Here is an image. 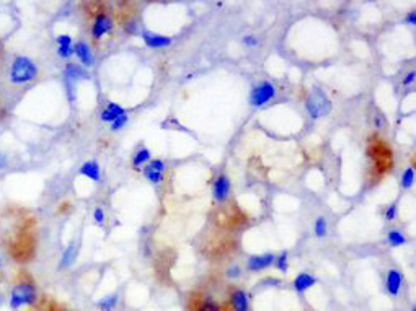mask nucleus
Returning <instances> with one entry per match:
<instances>
[{
	"mask_svg": "<svg viewBox=\"0 0 416 311\" xmlns=\"http://www.w3.org/2000/svg\"><path fill=\"white\" fill-rule=\"evenodd\" d=\"M367 157L372 162V171L371 175L374 178H382L387 175L390 168L393 167V153L390 147L377 135H372L367 145Z\"/></svg>",
	"mask_w": 416,
	"mask_h": 311,
	"instance_id": "obj_1",
	"label": "nucleus"
},
{
	"mask_svg": "<svg viewBox=\"0 0 416 311\" xmlns=\"http://www.w3.org/2000/svg\"><path fill=\"white\" fill-rule=\"evenodd\" d=\"M39 300L38 295V288L34 280L30 277L28 274L22 275L17 283L13 285L12 292H10V298H9V305L10 309L18 311L23 306H34Z\"/></svg>",
	"mask_w": 416,
	"mask_h": 311,
	"instance_id": "obj_2",
	"label": "nucleus"
},
{
	"mask_svg": "<svg viewBox=\"0 0 416 311\" xmlns=\"http://www.w3.org/2000/svg\"><path fill=\"white\" fill-rule=\"evenodd\" d=\"M10 82L13 85H25L30 84L38 77V65L33 59L26 56H18L13 59L10 65Z\"/></svg>",
	"mask_w": 416,
	"mask_h": 311,
	"instance_id": "obj_3",
	"label": "nucleus"
},
{
	"mask_svg": "<svg viewBox=\"0 0 416 311\" xmlns=\"http://www.w3.org/2000/svg\"><path fill=\"white\" fill-rule=\"evenodd\" d=\"M305 106H307V111L309 114L317 119V117L320 116H325L330 113L331 109V103L330 100L325 96L320 90H314L307 98H305Z\"/></svg>",
	"mask_w": 416,
	"mask_h": 311,
	"instance_id": "obj_4",
	"label": "nucleus"
},
{
	"mask_svg": "<svg viewBox=\"0 0 416 311\" xmlns=\"http://www.w3.org/2000/svg\"><path fill=\"white\" fill-rule=\"evenodd\" d=\"M113 26H114L113 18H111V15L105 9L96 10L93 15V22H92V38L95 41H100L105 34L111 33Z\"/></svg>",
	"mask_w": 416,
	"mask_h": 311,
	"instance_id": "obj_5",
	"label": "nucleus"
},
{
	"mask_svg": "<svg viewBox=\"0 0 416 311\" xmlns=\"http://www.w3.org/2000/svg\"><path fill=\"white\" fill-rule=\"evenodd\" d=\"M276 95V88L269 82H261L260 85H256L250 96V103L253 106H263L266 105L268 101H271Z\"/></svg>",
	"mask_w": 416,
	"mask_h": 311,
	"instance_id": "obj_6",
	"label": "nucleus"
},
{
	"mask_svg": "<svg viewBox=\"0 0 416 311\" xmlns=\"http://www.w3.org/2000/svg\"><path fill=\"white\" fill-rule=\"evenodd\" d=\"M225 309H228V311H250L248 295L244 288L232 287L228 290V301H227Z\"/></svg>",
	"mask_w": 416,
	"mask_h": 311,
	"instance_id": "obj_7",
	"label": "nucleus"
},
{
	"mask_svg": "<svg viewBox=\"0 0 416 311\" xmlns=\"http://www.w3.org/2000/svg\"><path fill=\"white\" fill-rule=\"evenodd\" d=\"M190 309L191 311H227L225 306L219 305L212 296H203L201 293H194L191 296Z\"/></svg>",
	"mask_w": 416,
	"mask_h": 311,
	"instance_id": "obj_8",
	"label": "nucleus"
},
{
	"mask_svg": "<svg viewBox=\"0 0 416 311\" xmlns=\"http://www.w3.org/2000/svg\"><path fill=\"white\" fill-rule=\"evenodd\" d=\"M228 192H230V181H228V178L225 175L217 176V179L214 181V199H216L217 202L224 204L228 197Z\"/></svg>",
	"mask_w": 416,
	"mask_h": 311,
	"instance_id": "obj_9",
	"label": "nucleus"
},
{
	"mask_svg": "<svg viewBox=\"0 0 416 311\" xmlns=\"http://www.w3.org/2000/svg\"><path fill=\"white\" fill-rule=\"evenodd\" d=\"M74 54L79 57V60H80L82 65H85V67L93 65L95 57H93L92 49H90V46H88L87 43H83V41H80V43L75 44V46H74Z\"/></svg>",
	"mask_w": 416,
	"mask_h": 311,
	"instance_id": "obj_10",
	"label": "nucleus"
},
{
	"mask_svg": "<svg viewBox=\"0 0 416 311\" xmlns=\"http://www.w3.org/2000/svg\"><path fill=\"white\" fill-rule=\"evenodd\" d=\"M274 256L273 254H260V256H252V258L248 259V269L250 271H263V269L269 267L274 262Z\"/></svg>",
	"mask_w": 416,
	"mask_h": 311,
	"instance_id": "obj_11",
	"label": "nucleus"
},
{
	"mask_svg": "<svg viewBox=\"0 0 416 311\" xmlns=\"http://www.w3.org/2000/svg\"><path fill=\"white\" fill-rule=\"evenodd\" d=\"M401 280H403V279H401L400 271H397V269H390V271H388V274H387V283H385L388 295L397 296L400 293Z\"/></svg>",
	"mask_w": 416,
	"mask_h": 311,
	"instance_id": "obj_12",
	"label": "nucleus"
},
{
	"mask_svg": "<svg viewBox=\"0 0 416 311\" xmlns=\"http://www.w3.org/2000/svg\"><path fill=\"white\" fill-rule=\"evenodd\" d=\"M142 39L145 44L149 47H154V49H157V47H166L171 44V38L162 36V34H155V33H144Z\"/></svg>",
	"mask_w": 416,
	"mask_h": 311,
	"instance_id": "obj_13",
	"label": "nucleus"
},
{
	"mask_svg": "<svg viewBox=\"0 0 416 311\" xmlns=\"http://www.w3.org/2000/svg\"><path fill=\"white\" fill-rule=\"evenodd\" d=\"M315 283H317V279L314 277V275H310L307 272H302L295 277L294 288H295L297 293H304V292H307L310 287H314Z\"/></svg>",
	"mask_w": 416,
	"mask_h": 311,
	"instance_id": "obj_14",
	"label": "nucleus"
},
{
	"mask_svg": "<svg viewBox=\"0 0 416 311\" xmlns=\"http://www.w3.org/2000/svg\"><path fill=\"white\" fill-rule=\"evenodd\" d=\"M123 114H126V111H124L123 106L116 105V103H109V105L101 111L100 117H101L103 122H109V124H111V122L116 121L117 117L123 116Z\"/></svg>",
	"mask_w": 416,
	"mask_h": 311,
	"instance_id": "obj_15",
	"label": "nucleus"
},
{
	"mask_svg": "<svg viewBox=\"0 0 416 311\" xmlns=\"http://www.w3.org/2000/svg\"><path fill=\"white\" fill-rule=\"evenodd\" d=\"M80 175L87 176L88 179H92V181H100V165L95 160L85 162L80 168Z\"/></svg>",
	"mask_w": 416,
	"mask_h": 311,
	"instance_id": "obj_16",
	"label": "nucleus"
},
{
	"mask_svg": "<svg viewBox=\"0 0 416 311\" xmlns=\"http://www.w3.org/2000/svg\"><path fill=\"white\" fill-rule=\"evenodd\" d=\"M96 306L100 308V311H113L117 306V295L113 293V295L103 296V298L96 303Z\"/></svg>",
	"mask_w": 416,
	"mask_h": 311,
	"instance_id": "obj_17",
	"label": "nucleus"
},
{
	"mask_svg": "<svg viewBox=\"0 0 416 311\" xmlns=\"http://www.w3.org/2000/svg\"><path fill=\"white\" fill-rule=\"evenodd\" d=\"M150 160V151H149V148H141V150H137V153L134 155V158H133V167L136 168V170H139L141 167H144L145 165V162H149Z\"/></svg>",
	"mask_w": 416,
	"mask_h": 311,
	"instance_id": "obj_18",
	"label": "nucleus"
},
{
	"mask_svg": "<svg viewBox=\"0 0 416 311\" xmlns=\"http://www.w3.org/2000/svg\"><path fill=\"white\" fill-rule=\"evenodd\" d=\"M75 253H77V246L75 245H69L67 250L62 254V259H61V269H67L69 266L74 262V258H75Z\"/></svg>",
	"mask_w": 416,
	"mask_h": 311,
	"instance_id": "obj_19",
	"label": "nucleus"
},
{
	"mask_svg": "<svg viewBox=\"0 0 416 311\" xmlns=\"http://www.w3.org/2000/svg\"><path fill=\"white\" fill-rule=\"evenodd\" d=\"M387 240H388V243H390L392 246H401V245L406 243V238L398 230H390V231H388Z\"/></svg>",
	"mask_w": 416,
	"mask_h": 311,
	"instance_id": "obj_20",
	"label": "nucleus"
},
{
	"mask_svg": "<svg viewBox=\"0 0 416 311\" xmlns=\"http://www.w3.org/2000/svg\"><path fill=\"white\" fill-rule=\"evenodd\" d=\"M142 173H144V176L149 179L150 183H162L163 181V173H160V171H155V170H152V168H149V167H145L144 170H142Z\"/></svg>",
	"mask_w": 416,
	"mask_h": 311,
	"instance_id": "obj_21",
	"label": "nucleus"
},
{
	"mask_svg": "<svg viewBox=\"0 0 416 311\" xmlns=\"http://www.w3.org/2000/svg\"><path fill=\"white\" fill-rule=\"evenodd\" d=\"M414 183V170L413 168H406L403 171V176H401V188L403 189H410Z\"/></svg>",
	"mask_w": 416,
	"mask_h": 311,
	"instance_id": "obj_22",
	"label": "nucleus"
},
{
	"mask_svg": "<svg viewBox=\"0 0 416 311\" xmlns=\"http://www.w3.org/2000/svg\"><path fill=\"white\" fill-rule=\"evenodd\" d=\"M83 75H85V72H83L82 68L77 67V65H69V67L66 68V77H67L69 80H77V79L83 77Z\"/></svg>",
	"mask_w": 416,
	"mask_h": 311,
	"instance_id": "obj_23",
	"label": "nucleus"
},
{
	"mask_svg": "<svg viewBox=\"0 0 416 311\" xmlns=\"http://www.w3.org/2000/svg\"><path fill=\"white\" fill-rule=\"evenodd\" d=\"M276 262V267L279 269L281 272H286L287 269H289V259H287V253L286 251H282L281 256H277V258L274 259Z\"/></svg>",
	"mask_w": 416,
	"mask_h": 311,
	"instance_id": "obj_24",
	"label": "nucleus"
},
{
	"mask_svg": "<svg viewBox=\"0 0 416 311\" xmlns=\"http://www.w3.org/2000/svg\"><path fill=\"white\" fill-rule=\"evenodd\" d=\"M314 230H315V235L318 238H323L325 235H327V222H325V218L320 217V218H317L315 220V226H314Z\"/></svg>",
	"mask_w": 416,
	"mask_h": 311,
	"instance_id": "obj_25",
	"label": "nucleus"
},
{
	"mask_svg": "<svg viewBox=\"0 0 416 311\" xmlns=\"http://www.w3.org/2000/svg\"><path fill=\"white\" fill-rule=\"evenodd\" d=\"M57 56L62 59H69L74 56V46H57Z\"/></svg>",
	"mask_w": 416,
	"mask_h": 311,
	"instance_id": "obj_26",
	"label": "nucleus"
},
{
	"mask_svg": "<svg viewBox=\"0 0 416 311\" xmlns=\"http://www.w3.org/2000/svg\"><path fill=\"white\" fill-rule=\"evenodd\" d=\"M126 122H128V116H126V114L120 116L116 121L111 122V130H120V129H123L124 126H126Z\"/></svg>",
	"mask_w": 416,
	"mask_h": 311,
	"instance_id": "obj_27",
	"label": "nucleus"
},
{
	"mask_svg": "<svg viewBox=\"0 0 416 311\" xmlns=\"http://www.w3.org/2000/svg\"><path fill=\"white\" fill-rule=\"evenodd\" d=\"M395 217H397V205L392 204V205H388L385 210V220L387 222H393Z\"/></svg>",
	"mask_w": 416,
	"mask_h": 311,
	"instance_id": "obj_28",
	"label": "nucleus"
},
{
	"mask_svg": "<svg viewBox=\"0 0 416 311\" xmlns=\"http://www.w3.org/2000/svg\"><path fill=\"white\" fill-rule=\"evenodd\" d=\"M147 167L152 168V170H155V171H160V173L165 171V163L162 160H150V163L147 165Z\"/></svg>",
	"mask_w": 416,
	"mask_h": 311,
	"instance_id": "obj_29",
	"label": "nucleus"
},
{
	"mask_svg": "<svg viewBox=\"0 0 416 311\" xmlns=\"http://www.w3.org/2000/svg\"><path fill=\"white\" fill-rule=\"evenodd\" d=\"M240 274H242V271H240V267L239 266H232V267H228L227 269V277L228 279H237V277H240Z\"/></svg>",
	"mask_w": 416,
	"mask_h": 311,
	"instance_id": "obj_30",
	"label": "nucleus"
},
{
	"mask_svg": "<svg viewBox=\"0 0 416 311\" xmlns=\"http://www.w3.org/2000/svg\"><path fill=\"white\" fill-rule=\"evenodd\" d=\"M93 220L98 225H101L103 222H105V213H103V210L100 209V207H96V209L93 210Z\"/></svg>",
	"mask_w": 416,
	"mask_h": 311,
	"instance_id": "obj_31",
	"label": "nucleus"
},
{
	"mask_svg": "<svg viewBox=\"0 0 416 311\" xmlns=\"http://www.w3.org/2000/svg\"><path fill=\"white\" fill-rule=\"evenodd\" d=\"M57 46H71L72 44V39L69 34H61V36H57Z\"/></svg>",
	"mask_w": 416,
	"mask_h": 311,
	"instance_id": "obj_32",
	"label": "nucleus"
},
{
	"mask_svg": "<svg viewBox=\"0 0 416 311\" xmlns=\"http://www.w3.org/2000/svg\"><path fill=\"white\" fill-rule=\"evenodd\" d=\"M244 44L247 47H255L256 44H258V39H256L255 36H245L244 38Z\"/></svg>",
	"mask_w": 416,
	"mask_h": 311,
	"instance_id": "obj_33",
	"label": "nucleus"
},
{
	"mask_svg": "<svg viewBox=\"0 0 416 311\" xmlns=\"http://www.w3.org/2000/svg\"><path fill=\"white\" fill-rule=\"evenodd\" d=\"M405 22L410 23V25H416V13H414V12H410V13H408L406 18H405Z\"/></svg>",
	"mask_w": 416,
	"mask_h": 311,
	"instance_id": "obj_34",
	"label": "nucleus"
},
{
	"mask_svg": "<svg viewBox=\"0 0 416 311\" xmlns=\"http://www.w3.org/2000/svg\"><path fill=\"white\" fill-rule=\"evenodd\" d=\"M413 80H414V72H410L408 75H405V79H403V85H410V84H413Z\"/></svg>",
	"mask_w": 416,
	"mask_h": 311,
	"instance_id": "obj_35",
	"label": "nucleus"
},
{
	"mask_svg": "<svg viewBox=\"0 0 416 311\" xmlns=\"http://www.w3.org/2000/svg\"><path fill=\"white\" fill-rule=\"evenodd\" d=\"M7 165H9V158H7V155L0 153V170L7 168Z\"/></svg>",
	"mask_w": 416,
	"mask_h": 311,
	"instance_id": "obj_36",
	"label": "nucleus"
},
{
	"mask_svg": "<svg viewBox=\"0 0 416 311\" xmlns=\"http://www.w3.org/2000/svg\"><path fill=\"white\" fill-rule=\"evenodd\" d=\"M384 124H385V122H384V117L380 116V114H377V116H376V126H377V129L384 127Z\"/></svg>",
	"mask_w": 416,
	"mask_h": 311,
	"instance_id": "obj_37",
	"label": "nucleus"
},
{
	"mask_svg": "<svg viewBox=\"0 0 416 311\" xmlns=\"http://www.w3.org/2000/svg\"><path fill=\"white\" fill-rule=\"evenodd\" d=\"M55 311H72V309H67V308H61V309H55Z\"/></svg>",
	"mask_w": 416,
	"mask_h": 311,
	"instance_id": "obj_38",
	"label": "nucleus"
}]
</instances>
